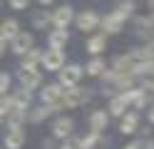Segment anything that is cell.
<instances>
[{
	"instance_id": "obj_1",
	"label": "cell",
	"mask_w": 154,
	"mask_h": 149,
	"mask_svg": "<svg viewBox=\"0 0 154 149\" xmlns=\"http://www.w3.org/2000/svg\"><path fill=\"white\" fill-rule=\"evenodd\" d=\"M90 99H92V89L90 87L72 85V87H65L62 89L60 102L52 104V107H55V112H57V109H77V107H82L85 102H90Z\"/></svg>"
},
{
	"instance_id": "obj_2",
	"label": "cell",
	"mask_w": 154,
	"mask_h": 149,
	"mask_svg": "<svg viewBox=\"0 0 154 149\" xmlns=\"http://www.w3.org/2000/svg\"><path fill=\"white\" fill-rule=\"evenodd\" d=\"M57 75H60V79H57V82H60L62 87H72V85H80L85 70H82V65L70 62V65H62L60 70H57Z\"/></svg>"
},
{
	"instance_id": "obj_3",
	"label": "cell",
	"mask_w": 154,
	"mask_h": 149,
	"mask_svg": "<svg viewBox=\"0 0 154 149\" xmlns=\"http://www.w3.org/2000/svg\"><path fill=\"white\" fill-rule=\"evenodd\" d=\"M65 65V50H52V47H47L42 57H40V67L45 70V72H57Z\"/></svg>"
},
{
	"instance_id": "obj_4",
	"label": "cell",
	"mask_w": 154,
	"mask_h": 149,
	"mask_svg": "<svg viewBox=\"0 0 154 149\" xmlns=\"http://www.w3.org/2000/svg\"><path fill=\"white\" fill-rule=\"evenodd\" d=\"M17 82H20V87L32 92V89H37L42 85V75H40L37 67H20L17 70Z\"/></svg>"
},
{
	"instance_id": "obj_5",
	"label": "cell",
	"mask_w": 154,
	"mask_h": 149,
	"mask_svg": "<svg viewBox=\"0 0 154 149\" xmlns=\"http://www.w3.org/2000/svg\"><path fill=\"white\" fill-rule=\"evenodd\" d=\"M72 20H75V10H72V5H60V8H55L52 13H50V23H52V27L67 30V27L72 25Z\"/></svg>"
},
{
	"instance_id": "obj_6",
	"label": "cell",
	"mask_w": 154,
	"mask_h": 149,
	"mask_svg": "<svg viewBox=\"0 0 154 149\" xmlns=\"http://www.w3.org/2000/svg\"><path fill=\"white\" fill-rule=\"evenodd\" d=\"M8 45H10V52H15L17 57H20L25 50H30L35 45V37L32 33H25V30H17V35H13L10 40H8Z\"/></svg>"
},
{
	"instance_id": "obj_7",
	"label": "cell",
	"mask_w": 154,
	"mask_h": 149,
	"mask_svg": "<svg viewBox=\"0 0 154 149\" xmlns=\"http://www.w3.org/2000/svg\"><path fill=\"white\" fill-rule=\"evenodd\" d=\"M72 23L77 25V30H82V33H92V30L100 27V15L94 13V10H82L80 15H75Z\"/></svg>"
},
{
	"instance_id": "obj_8",
	"label": "cell",
	"mask_w": 154,
	"mask_h": 149,
	"mask_svg": "<svg viewBox=\"0 0 154 149\" xmlns=\"http://www.w3.org/2000/svg\"><path fill=\"white\" fill-rule=\"evenodd\" d=\"M42 87V85H40ZM62 85L60 82H50V85H45L42 89H40V102L42 104H57L60 102V97H62Z\"/></svg>"
},
{
	"instance_id": "obj_9",
	"label": "cell",
	"mask_w": 154,
	"mask_h": 149,
	"mask_svg": "<svg viewBox=\"0 0 154 149\" xmlns=\"http://www.w3.org/2000/svg\"><path fill=\"white\" fill-rule=\"evenodd\" d=\"M75 134V122L70 117H57L52 122V137L55 139H67Z\"/></svg>"
},
{
	"instance_id": "obj_10",
	"label": "cell",
	"mask_w": 154,
	"mask_h": 149,
	"mask_svg": "<svg viewBox=\"0 0 154 149\" xmlns=\"http://www.w3.org/2000/svg\"><path fill=\"white\" fill-rule=\"evenodd\" d=\"M100 25H102V30H104V35H117V33H122V30H124V20L112 10L109 15L100 17Z\"/></svg>"
},
{
	"instance_id": "obj_11",
	"label": "cell",
	"mask_w": 154,
	"mask_h": 149,
	"mask_svg": "<svg viewBox=\"0 0 154 149\" xmlns=\"http://www.w3.org/2000/svg\"><path fill=\"white\" fill-rule=\"evenodd\" d=\"M25 129L23 127H10L8 129V134H5V149H23L25 147Z\"/></svg>"
},
{
	"instance_id": "obj_12",
	"label": "cell",
	"mask_w": 154,
	"mask_h": 149,
	"mask_svg": "<svg viewBox=\"0 0 154 149\" xmlns=\"http://www.w3.org/2000/svg\"><path fill=\"white\" fill-rule=\"evenodd\" d=\"M52 114H55V107H52V104L30 107V109H27V122H32V124H42L45 119H50Z\"/></svg>"
},
{
	"instance_id": "obj_13",
	"label": "cell",
	"mask_w": 154,
	"mask_h": 149,
	"mask_svg": "<svg viewBox=\"0 0 154 149\" xmlns=\"http://www.w3.org/2000/svg\"><path fill=\"white\" fill-rule=\"evenodd\" d=\"M10 102H13V107L15 109H30L32 107V92L30 89H25V87H20V89H15V92L10 95Z\"/></svg>"
},
{
	"instance_id": "obj_14",
	"label": "cell",
	"mask_w": 154,
	"mask_h": 149,
	"mask_svg": "<svg viewBox=\"0 0 154 149\" xmlns=\"http://www.w3.org/2000/svg\"><path fill=\"white\" fill-rule=\"evenodd\" d=\"M139 129V112H124L119 117V134H134Z\"/></svg>"
},
{
	"instance_id": "obj_15",
	"label": "cell",
	"mask_w": 154,
	"mask_h": 149,
	"mask_svg": "<svg viewBox=\"0 0 154 149\" xmlns=\"http://www.w3.org/2000/svg\"><path fill=\"white\" fill-rule=\"evenodd\" d=\"M67 42H70V33H67V30L55 27L52 33L47 35V47H52V50H65Z\"/></svg>"
},
{
	"instance_id": "obj_16",
	"label": "cell",
	"mask_w": 154,
	"mask_h": 149,
	"mask_svg": "<svg viewBox=\"0 0 154 149\" xmlns=\"http://www.w3.org/2000/svg\"><path fill=\"white\" fill-rule=\"evenodd\" d=\"M107 124H109V114L104 112V109H94L90 114V129L92 132H104Z\"/></svg>"
},
{
	"instance_id": "obj_17",
	"label": "cell",
	"mask_w": 154,
	"mask_h": 149,
	"mask_svg": "<svg viewBox=\"0 0 154 149\" xmlns=\"http://www.w3.org/2000/svg\"><path fill=\"white\" fill-rule=\"evenodd\" d=\"M40 57H42V50H37L32 45L30 50H25L20 55V67H40Z\"/></svg>"
},
{
	"instance_id": "obj_18",
	"label": "cell",
	"mask_w": 154,
	"mask_h": 149,
	"mask_svg": "<svg viewBox=\"0 0 154 149\" xmlns=\"http://www.w3.org/2000/svg\"><path fill=\"white\" fill-rule=\"evenodd\" d=\"M104 50H107V35L100 33V35H92L87 40V52L90 55H102Z\"/></svg>"
},
{
	"instance_id": "obj_19",
	"label": "cell",
	"mask_w": 154,
	"mask_h": 149,
	"mask_svg": "<svg viewBox=\"0 0 154 149\" xmlns=\"http://www.w3.org/2000/svg\"><path fill=\"white\" fill-rule=\"evenodd\" d=\"M104 67H107V65H104V60H102L100 55H94L82 70H85V75H90V77H100V75L104 72Z\"/></svg>"
},
{
	"instance_id": "obj_20",
	"label": "cell",
	"mask_w": 154,
	"mask_h": 149,
	"mask_svg": "<svg viewBox=\"0 0 154 149\" xmlns=\"http://www.w3.org/2000/svg\"><path fill=\"white\" fill-rule=\"evenodd\" d=\"M17 30H20V23H17L15 17H8L0 23V37L3 40H10L13 35H17Z\"/></svg>"
},
{
	"instance_id": "obj_21",
	"label": "cell",
	"mask_w": 154,
	"mask_h": 149,
	"mask_svg": "<svg viewBox=\"0 0 154 149\" xmlns=\"http://www.w3.org/2000/svg\"><path fill=\"white\" fill-rule=\"evenodd\" d=\"M25 119H27V112H25V109H10V112H8L5 114V122H8V129H10V127H23L25 124Z\"/></svg>"
},
{
	"instance_id": "obj_22",
	"label": "cell",
	"mask_w": 154,
	"mask_h": 149,
	"mask_svg": "<svg viewBox=\"0 0 154 149\" xmlns=\"http://www.w3.org/2000/svg\"><path fill=\"white\" fill-rule=\"evenodd\" d=\"M137 79H139V87H144V89H149V92H154V62H152L147 70H144V72H139Z\"/></svg>"
},
{
	"instance_id": "obj_23",
	"label": "cell",
	"mask_w": 154,
	"mask_h": 149,
	"mask_svg": "<svg viewBox=\"0 0 154 149\" xmlns=\"http://www.w3.org/2000/svg\"><path fill=\"white\" fill-rule=\"evenodd\" d=\"M152 104V97L144 92V87H134V99H132V107L134 109H144Z\"/></svg>"
},
{
	"instance_id": "obj_24",
	"label": "cell",
	"mask_w": 154,
	"mask_h": 149,
	"mask_svg": "<svg viewBox=\"0 0 154 149\" xmlns=\"http://www.w3.org/2000/svg\"><path fill=\"white\" fill-rule=\"evenodd\" d=\"M100 142H102V132H92V129H90L87 137H80V139H77V144H80L82 149H94Z\"/></svg>"
},
{
	"instance_id": "obj_25",
	"label": "cell",
	"mask_w": 154,
	"mask_h": 149,
	"mask_svg": "<svg viewBox=\"0 0 154 149\" xmlns=\"http://www.w3.org/2000/svg\"><path fill=\"white\" fill-rule=\"evenodd\" d=\"M52 23H50V13L47 10H37V13L32 15V27L35 30H47Z\"/></svg>"
},
{
	"instance_id": "obj_26",
	"label": "cell",
	"mask_w": 154,
	"mask_h": 149,
	"mask_svg": "<svg viewBox=\"0 0 154 149\" xmlns=\"http://www.w3.org/2000/svg\"><path fill=\"white\" fill-rule=\"evenodd\" d=\"M114 13H117L122 20H129L134 15V0H119V5L114 8Z\"/></svg>"
},
{
	"instance_id": "obj_27",
	"label": "cell",
	"mask_w": 154,
	"mask_h": 149,
	"mask_svg": "<svg viewBox=\"0 0 154 149\" xmlns=\"http://www.w3.org/2000/svg\"><path fill=\"white\" fill-rule=\"evenodd\" d=\"M13 109V102H10V95H0V119H5V114Z\"/></svg>"
},
{
	"instance_id": "obj_28",
	"label": "cell",
	"mask_w": 154,
	"mask_h": 149,
	"mask_svg": "<svg viewBox=\"0 0 154 149\" xmlns=\"http://www.w3.org/2000/svg\"><path fill=\"white\" fill-rule=\"evenodd\" d=\"M10 85H13V77L8 72H0V95H5L8 89H10Z\"/></svg>"
},
{
	"instance_id": "obj_29",
	"label": "cell",
	"mask_w": 154,
	"mask_h": 149,
	"mask_svg": "<svg viewBox=\"0 0 154 149\" xmlns=\"http://www.w3.org/2000/svg\"><path fill=\"white\" fill-rule=\"evenodd\" d=\"M8 5H10L13 10H27L30 0H8Z\"/></svg>"
},
{
	"instance_id": "obj_30",
	"label": "cell",
	"mask_w": 154,
	"mask_h": 149,
	"mask_svg": "<svg viewBox=\"0 0 154 149\" xmlns=\"http://www.w3.org/2000/svg\"><path fill=\"white\" fill-rule=\"evenodd\" d=\"M60 149H82V147L77 144V139H72V137H67V139H65V144H62Z\"/></svg>"
},
{
	"instance_id": "obj_31",
	"label": "cell",
	"mask_w": 154,
	"mask_h": 149,
	"mask_svg": "<svg viewBox=\"0 0 154 149\" xmlns=\"http://www.w3.org/2000/svg\"><path fill=\"white\" fill-rule=\"evenodd\" d=\"M139 149H154V139H152V137L142 139V142H139Z\"/></svg>"
},
{
	"instance_id": "obj_32",
	"label": "cell",
	"mask_w": 154,
	"mask_h": 149,
	"mask_svg": "<svg viewBox=\"0 0 154 149\" xmlns=\"http://www.w3.org/2000/svg\"><path fill=\"white\" fill-rule=\"evenodd\" d=\"M40 147H42V149H55V137H50V139H42V142H40Z\"/></svg>"
},
{
	"instance_id": "obj_33",
	"label": "cell",
	"mask_w": 154,
	"mask_h": 149,
	"mask_svg": "<svg viewBox=\"0 0 154 149\" xmlns=\"http://www.w3.org/2000/svg\"><path fill=\"white\" fill-rule=\"evenodd\" d=\"M147 119H149V124H154V104H149V112H147Z\"/></svg>"
},
{
	"instance_id": "obj_34",
	"label": "cell",
	"mask_w": 154,
	"mask_h": 149,
	"mask_svg": "<svg viewBox=\"0 0 154 149\" xmlns=\"http://www.w3.org/2000/svg\"><path fill=\"white\" fill-rule=\"evenodd\" d=\"M139 142H142V139H134V142H129L124 149H139Z\"/></svg>"
},
{
	"instance_id": "obj_35",
	"label": "cell",
	"mask_w": 154,
	"mask_h": 149,
	"mask_svg": "<svg viewBox=\"0 0 154 149\" xmlns=\"http://www.w3.org/2000/svg\"><path fill=\"white\" fill-rule=\"evenodd\" d=\"M5 47H8V40H3V37H0V57L5 55Z\"/></svg>"
},
{
	"instance_id": "obj_36",
	"label": "cell",
	"mask_w": 154,
	"mask_h": 149,
	"mask_svg": "<svg viewBox=\"0 0 154 149\" xmlns=\"http://www.w3.org/2000/svg\"><path fill=\"white\" fill-rule=\"evenodd\" d=\"M37 3H40L42 8H47V5H52V3H55V0H37Z\"/></svg>"
},
{
	"instance_id": "obj_37",
	"label": "cell",
	"mask_w": 154,
	"mask_h": 149,
	"mask_svg": "<svg viewBox=\"0 0 154 149\" xmlns=\"http://www.w3.org/2000/svg\"><path fill=\"white\" fill-rule=\"evenodd\" d=\"M0 129H3V119H0Z\"/></svg>"
},
{
	"instance_id": "obj_38",
	"label": "cell",
	"mask_w": 154,
	"mask_h": 149,
	"mask_svg": "<svg viewBox=\"0 0 154 149\" xmlns=\"http://www.w3.org/2000/svg\"><path fill=\"white\" fill-rule=\"evenodd\" d=\"M0 5H3V0H0Z\"/></svg>"
},
{
	"instance_id": "obj_39",
	"label": "cell",
	"mask_w": 154,
	"mask_h": 149,
	"mask_svg": "<svg viewBox=\"0 0 154 149\" xmlns=\"http://www.w3.org/2000/svg\"><path fill=\"white\" fill-rule=\"evenodd\" d=\"M3 149H5V147H3Z\"/></svg>"
}]
</instances>
